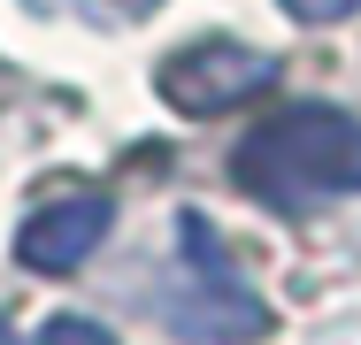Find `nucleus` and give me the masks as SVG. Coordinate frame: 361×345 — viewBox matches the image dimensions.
I'll return each instance as SVG.
<instances>
[{"label":"nucleus","mask_w":361,"mask_h":345,"mask_svg":"<svg viewBox=\"0 0 361 345\" xmlns=\"http://www.w3.org/2000/svg\"><path fill=\"white\" fill-rule=\"evenodd\" d=\"M238 192L277 215H307L315 200L361 192V115L346 108H277L231 161Z\"/></svg>","instance_id":"nucleus-1"},{"label":"nucleus","mask_w":361,"mask_h":345,"mask_svg":"<svg viewBox=\"0 0 361 345\" xmlns=\"http://www.w3.org/2000/svg\"><path fill=\"white\" fill-rule=\"evenodd\" d=\"M161 315L185 345H254L269 330L262 291L246 284V269L231 261L223 230L192 207L177 215V253H169V284H161Z\"/></svg>","instance_id":"nucleus-2"},{"label":"nucleus","mask_w":361,"mask_h":345,"mask_svg":"<svg viewBox=\"0 0 361 345\" xmlns=\"http://www.w3.org/2000/svg\"><path fill=\"white\" fill-rule=\"evenodd\" d=\"M277 84V54H262V46H246V39H231V31H200V39H185L177 54H161L154 69V92L177 108V115H231V108H246L254 92H269Z\"/></svg>","instance_id":"nucleus-3"},{"label":"nucleus","mask_w":361,"mask_h":345,"mask_svg":"<svg viewBox=\"0 0 361 345\" xmlns=\"http://www.w3.org/2000/svg\"><path fill=\"white\" fill-rule=\"evenodd\" d=\"M108 230H116V200H108V192H62V200H47V207L23 215L16 261L39 269V276H77L92 253H100Z\"/></svg>","instance_id":"nucleus-4"},{"label":"nucleus","mask_w":361,"mask_h":345,"mask_svg":"<svg viewBox=\"0 0 361 345\" xmlns=\"http://www.w3.org/2000/svg\"><path fill=\"white\" fill-rule=\"evenodd\" d=\"M39 345H116V330L92 322V315H54V322L39 330Z\"/></svg>","instance_id":"nucleus-5"},{"label":"nucleus","mask_w":361,"mask_h":345,"mask_svg":"<svg viewBox=\"0 0 361 345\" xmlns=\"http://www.w3.org/2000/svg\"><path fill=\"white\" fill-rule=\"evenodd\" d=\"M361 0H285V15L292 23H346Z\"/></svg>","instance_id":"nucleus-6"},{"label":"nucleus","mask_w":361,"mask_h":345,"mask_svg":"<svg viewBox=\"0 0 361 345\" xmlns=\"http://www.w3.org/2000/svg\"><path fill=\"white\" fill-rule=\"evenodd\" d=\"M0 345H23V338H16V322H0Z\"/></svg>","instance_id":"nucleus-7"}]
</instances>
